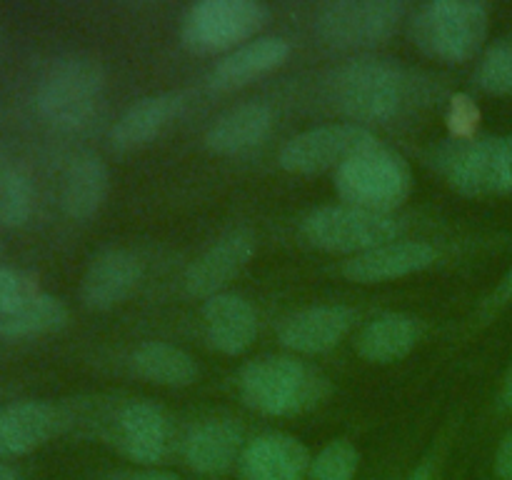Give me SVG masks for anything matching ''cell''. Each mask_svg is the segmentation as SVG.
I'll return each mask as SVG.
<instances>
[{"mask_svg":"<svg viewBox=\"0 0 512 480\" xmlns=\"http://www.w3.org/2000/svg\"><path fill=\"white\" fill-rule=\"evenodd\" d=\"M408 18L400 0H335L315 15V33L333 48H373L388 43Z\"/></svg>","mask_w":512,"mask_h":480,"instance_id":"cell-9","label":"cell"},{"mask_svg":"<svg viewBox=\"0 0 512 480\" xmlns=\"http://www.w3.org/2000/svg\"><path fill=\"white\" fill-rule=\"evenodd\" d=\"M273 128V108L263 100L238 103L205 130V145L218 155H240L263 143Z\"/></svg>","mask_w":512,"mask_h":480,"instance_id":"cell-21","label":"cell"},{"mask_svg":"<svg viewBox=\"0 0 512 480\" xmlns=\"http://www.w3.org/2000/svg\"><path fill=\"white\" fill-rule=\"evenodd\" d=\"M435 165L450 188L470 198L512 193V135L458 138L435 153Z\"/></svg>","mask_w":512,"mask_h":480,"instance_id":"cell-8","label":"cell"},{"mask_svg":"<svg viewBox=\"0 0 512 480\" xmlns=\"http://www.w3.org/2000/svg\"><path fill=\"white\" fill-rule=\"evenodd\" d=\"M105 93V70L90 55H63L40 78L38 103L45 123L75 130L88 123Z\"/></svg>","mask_w":512,"mask_h":480,"instance_id":"cell-5","label":"cell"},{"mask_svg":"<svg viewBox=\"0 0 512 480\" xmlns=\"http://www.w3.org/2000/svg\"><path fill=\"white\" fill-rule=\"evenodd\" d=\"M310 463L308 448L295 435L265 433L243 448L238 475L240 480H303Z\"/></svg>","mask_w":512,"mask_h":480,"instance_id":"cell-16","label":"cell"},{"mask_svg":"<svg viewBox=\"0 0 512 480\" xmlns=\"http://www.w3.org/2000/svg\"><path fill=\"white\" fill-rule=\"evenodd\" d=\"M130 365L138 378L153 385H168V388H185L198 380V363L190 353L173 343L163 340H148L138 345L130 355Z\"/></svg>","mask_w":512,"mask_h":480,"instance_id":"cell-25","label":"cell"},{"mask_svg":"<svg viewBox=\"0 0 512 480\" xmlns=\"http://www.w3.org/2000/svg\"><path fill=\"white\" fill-rule=\"evenodd\" d=\"M110 193V170L95 153H80L63 175L60 203L73 220H90L105 205Z\"/></svg>","mask_w":512,"mask_h":480,"instance_id":"cell-24","label":"cell"},{"mask_svg":"<svg viewBox=\"0 0 512 480\" xmlns=\"http://www.w3.org/2000/svg\"><path fill=\"white\" fill-rule=\"evenodd\" d=\"M183 108L185 98L180 93H158L135 100L110 130V143L115 150L143 148L173 125L183 115Z\"/></svg>","mask_w":512,"mask_h":480,"instance_id":"cell-22","label":"cell"},{"mask_svg":"<svg viewBox=\"0 0 512 480\" xmlns=\"http://www.w3.org/2000/svg\"><path fill=\"white\" fill-rule=\"evenodd\" d=\"M500 298H512V268H510V273L505 275V280H503V285H500Z\"/></svg>","mask_w":512,"mask_h":480,"instance_id":"cell-36","label":"cell"},{"mask_svg":"<svg viewBox=\"0 0 512 480\" xmlns=\"http://www.w3.org/2000/svg\"><path fill=\"white\" fill-rule=\"evenodd\" d=\"M475 83L490 95H512V38H500L480 55Z\"/></svg>","mask_w":512,"mask_h":480,"instance_id":"cell-28","label":"cell"},{"mask_svg":"<svg viewBox=\"0 0 512 480\" xmlns=\"http://www.w3.org/2000/svg\"><path fill=\"white\" fill-rule=\"evenodd\" d=\"M488 5L478 0H433L410 18V40L428 58L443 65L468 63L488 38Z\"/></svg>","mask_w":512,"mask_h":480,"instance_id":"cell-3","label":"cell"},{"mask_svg":"<svg viewBox=\"0 0 512 480\" xmlns=\"http://www.w3.org/2000/svg\"><path fill=\"white\" fill-rule=\"evenodd\" d=\"M360 453L350 440L335 438L310 463L313 480H353L358 473Z\"/></svg>","mask_w":512,"mask_h":480,"instance_id":"cell-29","label":"cell"},{"mask_svg":"<svg viewBox=\"0 0 512 480\" xmlns=\"http://www.w3.org/2000/svg\"><path fill=\"white\" fill-rule=\"evenodd\" d=\"M0 38H3V33H0Z\"/></svg>","mask_w":512,"mask_h":480,"instance_id":"cell-37","label":"cell"},{"mask_svg":"<svg viewBox=\"0 0 512 480\" xmlns=\"http://www.w3.org/2000/svg\"><path fill=\"white\" fill-rule=\"evenodd\" d=\"M378 143L365 125L328 123L293 135L280 148L278 165L295 175H315L325 170H338L345 160Z\"/></svg>","mask_w":512,"mask_h":480,"instance_id":"cell-10","label":"cell"},{"mask_svg":"<svg viewBox=\"0 0 512 480\" xmlns=\"http://www.w3.org/2000/svg\"><path fill=\"white\" fill-rule=\"evenodd\" d=\"M170 438V418L158 405L133 400L115 415V443L135 463L153 465L163 460L170 448Z\"/></svg>","mask_w":512,"mask_h":480,"instance_id":"cell-15","label":"cell"},{"mask_svg":"<svg viewBox=\"0 0 512 480\" xmlns=\"http://www.w3.org/2000/svg\"><path fill=\"white\" fill-rule=\"evenodd\" d=\"M495 473L503 480H512V428L505 433L498 455H495Z\"/></svg>","mask_w":512,"mask_h":480,"instance_id":"cell-31","label":"cell"},{"mask_svg":"<svg viewBox=\"0 0 512 480\" xmlns=\"http://www.w3.org/2000/svg\"><path fill=\"white\" fill-rule=\"evenodd\" d=\"M205 338L223 355H243L258 338V315L253 305L235 293H218L203 305Z\"/></svg>","mask_w":512,"mask_h":480,"instance_id":"cell-18","label":"cell"},{"mask_svg":"<svg viewBox=\"0 0 512 480\" xmlns=\"http://www.w3.org/2000/svg\"><path fill=\"white\" fill-rule=\"evenodd\" d=\"M438 260V250L425 240H393L345 260L343 275L353 283L375 285L420 273Z\"/></svg>","mask_w":512,"mask_h":480,"instance_id":"cell-14","label":"cell"},{"mask_svg":"<svg viewBox=\"0 0 512 480\" xmlns=\"http://www.w3.org/2000/svg\"><path fill=\"white\" fill-rule=\"evenodd\" d=\"M420 333H423V323L415 315L383 313L360 330L355 350L368 363L388 365L413 353Z\"/></svg>","mask_w":512,"mask_h":480,"instance_id":"cell-23","label":"cell"},{"mask_svg":"<svg viewBox=\"0 0 512 480\" xmlns=\"http://www.w3.org/2000/svg\"><path fill=\"white\" fill-rule=\"evenodd\" d=\"M355 315L348 305H313L288 315L278 328L280 345L300 355H320L333 350L353 330Z\"/></svg>","mask_w":512,"mask_h":480,"instance_id":"cell-12","label":"cell"},{"mask_svg":"<svg viewBox=\"0 0 512 480\" xmlns=\"http://www.w3.org/2000/svg\"><path fill=\"white\" fill-rule=\"evenodd\" d=\"M270 23V8L258 0H203L183 18L180 43L198 55L233 53L258 38Z\"/></svg>","mask_w":512,"mask_h":480,"instance_id":"cell-6","label":"cell"},{"mask_svg":"<svg viewBox=\"0 0 512 480\" xmlns=\"http://www.w3.org/2000/svg\"><path fill=\"white\" fill-rule=\"evenodd\" d=\"M68 323V308L60 298L40 293L13 315L0 318V338L3 340H30L60 330Z\"/></svg>","mask_w":512,"mask_h":480,"instance_id":"cell-26","label":"cell"},{"mask_svg":"<svg viewBox=\"0 0 512 480\" xmlns=\"http://www.w3.org/2000/svg\"><path fill=\"white\" fill-rule=\"evenodd\" d=\"M43 293L38 278L28 270L0 268V318L13 315Z\"/></svg>","mask_w":512,"mask_h":480,"instance_id":"cell-30","label":"cell"},{"mask_svg":"<svg viewBox=\"0 0 512 480\" xmlns=\"http://www.w3.org/2000/svg\"><path fill=\"white\" fill-rule=\"evenodd\" d=\"M500 400H503L505 408L512 410V365H510L508 375H505V383H503V393H500Z\"/></svg>","mask_w":512,"mask_h":480,"instance_id":"cell-34","label":"cell"},{"mask_svg":"<svg viewBox=\"0 0 512 480\" xmlns=\"http://www.w3.org/2000/svg\"><path fill=\"white\" fill-rule=\"evenodd\" d=\"M403 223L393 213L353 208V205H323L300 223V235L313 248L325 253L360 255L400 240Z\"/></svg>","mask_w":512,"mask_h":480,"instance_id":"cell-7","label":"cell"},{"mask_svg":"<svg viewBox=\"0 0 512 480\" xmlns=\"http://www.w3.org/2000/svg\"><path fill=\"white\" fill-rule=\"evenodd\" d=\"M255 255V235L245 228H235L220 235L208 250L188 265L183 288L190 298H213L223 293L225 285L250 263Z\"/></svg>","mask_w":512,"mask_h":480,"instance_id":"cell-11","label":"cell"},{"mask_svg":"<svg viewBox=\"0 0 512 480\" xmlns=\"http://www.w3.org/2000/svg\"><path fill=\"white\" fill-rule=\"evenodd\" d=\"M143 278V263L135 253L110 248L95 255L80 280V300L90 310H110L125 303Z\"/></svg>","mask_w":512,"mask_h":480,"instance_id":"cell-13","label":"cell"},{"mask_svg":"<svg viewBox=\"0 0 512 480\" xmlns=\"http://www.w3.org/2000/svg\"><path fill=\"white\" fill-rule=\"evenodd\" d=\"M413 190L410 163L393 148L373 143L335 170V193L345 205L393 213Z\"/></svg>","mask_w":512,"mask_h":480,"instance_id":"cell-4","label":"cell"},{"mask_svg":"<svg viewBox=\"0 0 512 480\" xmlns=\"http://www.w3.org/2000/svg\"><path fill=\"white\" fill-rule=\"evenodd\" d=\"M0 480H23V478H20V473L15 468H10V465L0 463Z\"/></svg>","mask_w":512,"mask_h":480,"instance_id":"cell-35","label":"cell"},{"mask_svg":"<svg viewBox=\"0 0 512 480\" xmlns=\"http://www.w3.org/2000/svg\"><path fill=\"white\" fill-rule=\"evenodd\" d=\"M110 480H180L170 470H133V473H118Z\"/></svg>","mask_w":512,"mask_h":480,"instance_id":"cell-32","label":"cell"},{"mask_svg":"<svg viewBox=\"0 0 512 480\" xmlns=\"http://www.w3.org/2000/svg\"><path fill=\"white\" fill-rule=\"evenodd\" d=\"M240 398L263 415H298L330 395V380L288 355H265L240 370Z\"/></svg>","mask_w":512,"mask_h":480,"instance_id":"cell-1","label":"cell"},{"mask_svg":"<svg viewBox=\"0 0 512 480\" xmlns=\"http://www.w3.org/2000/svg\"><path fill=\"white\" fill-rule=\"evenodd\" d=\"M243 455V428L228 418L195 423L183 440V458L198 473H225Z\"/></svg>","mask_w":512,"mask_h":480,"instance_id":"cell-20","label":"cell"},{"mask_svg":"<svg viewBox=\"0 0 512 480\" xmlns=\"http://www.w3.org/2000/svg\"><path fill=\"white\" fill-rule=\"evenodd\" d=\"M408 480H435V473H433V463L430 460H425V463H420L418 468L410 473Z\"/></svg>","mask_w":512,"mask_h":480,"instance_id":"cell-33","label":"cell"},{"mask_svg":"<svg viewBox=\"0 0 512 480\" xmlns=\"http://www.w3.org/2000/svg\"><path fill=\"white\" fill-rule=\"evenodd\" d=\"M335 108L355 125L390 123L413 103V83L403 68L385 60H355L330 78Z\"/></svg>","mask_w":512,"mask_h":480,"instance_id":"cell-2","label":"cell"},{"mask_svg":"<svg viewBox=\"0 0 512 480\" xmlns=\"http://www.w3.org/2000/svg\"><path fill=\"white\" fill-rule=\"evenodd\" d=\"M65 425V413L43 400H18L0 408V455L33 453Z\"/></svg>","mask_w":512,"mask_h":480,"instance_id":"cell-17","label":"cell"},{"mask_svg":"<svg viewBox=\"0 0 512 480\" xmlns=\"http://www.w3.org/2000/svg\"><path fill=\"white\" fill-rule=\"evenodd\" d=\"M35 193L28 175L18 168H0V225L18 228L33 213Z\"/></svg>","mask_w":512,"mask_h":480,"instance_id":"cell-27","label":"cell"},{"mask_svg":"<svg viewBox=\"0 0 512 480\" xmlns=\"http://www.w3.org/2000/svg\"><path fill=\"white\" fill-rule=\"evenodd\" d=\"M288 58V40L278 38V35H260L220 58L210 70V85L215 90H238L278 70Z\"/></svg>","mask_w":512,"mask_h":480,"instance_id":"cell-19","label":"cell"}]
</instances>
